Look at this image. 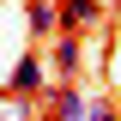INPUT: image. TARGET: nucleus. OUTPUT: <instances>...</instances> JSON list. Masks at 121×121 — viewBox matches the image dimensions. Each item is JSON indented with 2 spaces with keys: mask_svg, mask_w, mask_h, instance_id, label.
<instances>
[{
  "mask_svg": "<svg viewBox=\"0 0 121 121\" xmlns=\"http://www.w3.org/2000/svg\"><path fill=\"white\" fill-rule=\"evenodd\" d=\"M55 18H60V30H91L97 18H103V0H55Z\"/></svg>",
  "mask_w": 121,
  "mask_h": 121,
  "instance_id": "1",
  "label": "nucleus"
},
{
  "mask_svg": "<svg viewBox=\"0 0 121 121\" xmlns=\"http://www.w3.org/2000/svg\"><path fill=\"white\" fill-rule=\"evenodd\" d=\"M79 115H85V97H79L73 85H55L43 97V121H79Z\"/></svg>",
  "mask_w": 121,
  "mask_h": 121,
  "instance_id": "2",
  "label": "nucleus"
},
{
  "mask_svg": "<svg viewBox=\"0 0 121 121\" xmlns=\"http://www.w3.org/2000/svg\"><path fill=\"white\" fill-rule=\"evenodd\" d=\"M79 55H85V48H79V36H73V30H60V43H55V73H60V85L79 73Z\"/></svg>",
  "mask_w": 121,
  "mask_h": 121,
  "instance_id": "3",
  "label": "nucleus"
},
{
  "mask_svg": "<svg viewBox=\"0 0 121 121\" xmlns=\"http://www.w3.org/2000/svg\"><path fill=\"white\" fill-rule=\"evenodd\" d=\"M36 85H43V60L24 55V60H18V73H12V91H18V97H30Z\"/></svg>",
  "mask_w": 121,
  "mask_h": 121,
  "instance_id": "4",
  "label": "nucleus"
},
{
  "mask_svg": "<svg viewBox=\"0 0 121 121\" xmlns=\"http://www.w3.org/2000/svg\"><path fill=\"white\" fill-rule=\"evenodd\" d=\"M30 30H36V36H48V30H60V18H55V0H30Z\"/></svg>",
  "mask_w": 121,
  "mask_h": 121,
  "instance_id": "5",
  "label": "nucleus"
},
{
  "mask_svg": "<svg viewBox=\"0 0 121 121\" xmlns=\"http://www.w3.org/2000/svg\"><path fill=\"white\" fill-rule=\"evenodd\" d=\"M0 121H30V97L6 91V97H0Z\"/></svg>",
  "mask_w": 121,
  "mask_h": 121,
  "instance_id": "6",
  "label": "nucleus"
},
{
  "mask_svg": "<svg viewBox=\"0 0 121 121\" xmlns=\"http://www.w3.org/2000/svg\"><path fill=\"white\" fill-rule=\"evenodd\" d=\"M79 121H121V109H115V103H85Z\"/></svg>",
  "mask_w": 121,
  "mask_h": 121,
  "instance_id": "7",
  "label": "nucleus"
}]
</instances>
